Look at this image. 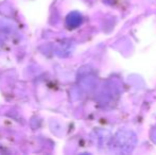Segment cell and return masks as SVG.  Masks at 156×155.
<instances>
[]
</instances>
